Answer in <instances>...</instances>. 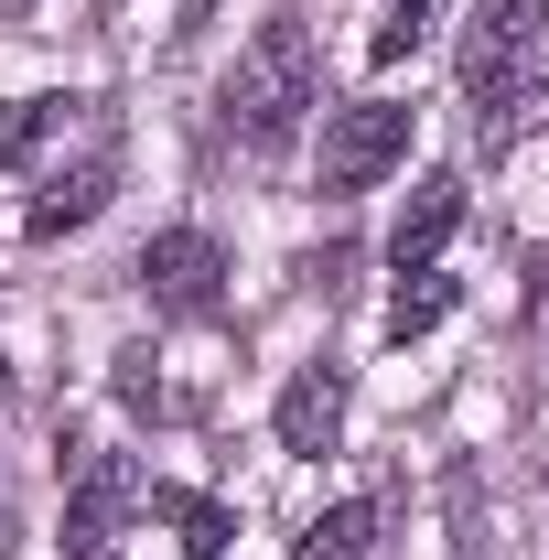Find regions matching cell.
I'll return each instance as SVG.
<instances>
[{
	"instance_id": "cell-1",
	"label": "cell",
	"mask_w": 549,
	"mask_h": 560,
	"mask_svg": "<svg viewBox=\"0 0 549 560\" xmlns=\"http://www.w3.org/2000/svg\"><path fill=\"white\" fill-rule=\"evenodd\" d=\"M313 108H324V55H313V33L280 11V22H259V33L237 44V66H226V130L248 140V151H280Z\"/></svg>"
},
{
	"instance_id": "cell-2",
	"label": "cell",
	"mask_w": 549,
	"mask_h": 560,
	"mask_svg": "<svg viewBox=\"0 0 549 560\" xmlns=\"http://www.w3.org/2000/svg\"><path fill=\"white\" fill-rule=\"evenodd\" d=\"M410 162V108L399 97H355L324 119V195H366Z\"/></svg>"
},
{
	"instance_id": "cell-3",
	"label": "cell",
	"mask_w": 549,
	"mask_h": 560,
	"mask_svg": "<svg viewBox=\"0 0 549 560\" xmlns=\"http://www.w3.org/2000/svg\"><path fill=\"white\" fill-rule=\"evenodd\" d=\"M140 291H151V313L206 324L215 302H226V248H215L206 226H162V237L140 248Z\"/></svg>"
},
{
	"instance_id": "cell-4",
	"label": "cell",
	"mask_w": 549,
	"mask_h": 560,
	"mask_svg": "<svg viewBox=\"0 0 549 560\" xmlns=\"http://www.w3.org/2000/svg\"><path fill=\"white\" fill-rule=\"evenodd\" d=\"M140 475L130 453H97V442H66V495H75V539H119L140 517Z\"/></svg>"
},
{
	"instance_id": "cell-5",
	"label": "cell",
	"mask_w": 549,
	"mask_h": 560,
	"mask_svg": "<svg viewBox=\"0 0 549 560\" xmlns=\"http://www.w3.org/2000/svg\"><path fill=\"white\" fill-rule=\"evenodd\" d=\"M539 11L549 0H475V22H464V86H475V97H495V75L528 55Z\"/></svg>"
},
{
	"instance_id": "cell-6",
	"label": "cell",
	"mask_w": 549,
	"mask_h": 560,
	"mask_svg": "<svg viewBox=\"0 0 549 560\" xmlns=\"http://www.w3.org/2000/svg\"><path fill=\"white\" fill-rule=\"evenodd\" d=\"M344 431V366H302L291 388H280V453H302V464H324Z\"/></svg>"
},
{
	"instance_id": "cell-7",
	"label": "cell",
	"mask_w": 549,
	"mask_h": 560,
	"mask_svg": "<svg viewBox=\"0 0 549 560\" xmlns=\"http://www.w3.org/2000/svg\"><path fill=\"white\" fill-rule=\"evenodd\" d=\"M119 195V162L108 151H86L75 173H55L44 184V206H33V237H75V226H97V206Z\"/></svg>"
},
{
	"instance_id": "cell-8",
	"label": "cell",
	"mask_w": 549,
	"mask_h": 560,
	"mask_svg": "<svg viewBox=\"0 0 549 560\" xmlns=\"http://www.w3.org/2000/svg\"><path fill=\"white\" fill-rule=\"evenodd\" d=\"M453 226H464V184H453V173H420V184H410V206H399V226H388V259L410 270V259H431Z\"/></svg>"
},
{
	"instance_id": "cell-9",
	"label": "cell",
	"mask_w": 549,
	"mask_h": 560,
	"mask_svg": "<svg viewBox=\"0 0 549 560\" xmlns=\"http://www.w3.org/2000/svg\"><path fill=\"white\" fill-rule=\"evenodd\" d=\"M140 506L184 539V560H226V539H237V517H226L215 495H195V486H140Z\"/></svg>"
},
{
	"instance_id": "cell-10",
	"label": "cell",
	"mask_w": 549,
	"mask_h": 560,
	"mask_svg": "<svg viewBox=\"0 0 549 560\" xmlns=\"http://www.w3.org/2000/svg\"><path fill=\"white\" fill-rule=\"evenodd\" d=\"M453 302H464V291H453V270H442V259H410V270H399V291H388V346L431 335Z\"/></svg>"
},
{
	"instance_id": "cell-11",
	"label": "cell",
	"mask_w": 549,
	"mask_h": 560,
	"mask_svg": "<svg viewBox=\"0 0 549 560\" xmlns=\"http://www.w3.org/2000/svg\"><path fill=\"white\" fill-rule=\"evenodd\" d=\"M366 539H377V517H366V506L344 495V506H324V517H313V528L291 539V560H366Z\"/></svg>"
},
{
	"instance_id": "cell-12",
	"label": "cell",
	"mask_w": 549,
	"mask_h": 560,
	"mask_svg": "<svg viewBox=\"0 0 549 560\" xmlns=\"http://www.w3.org/2000/svg\"><path fill=\"white\" fill-rule=\"evenodd\" d=\"M66 119H75V97H22V108L0 119V173H22V162H33L44 140L66 130Z\"/></svg>"
},
{
	"instance_id": "cell-13",
	"label": "cell",
	"mask_w": 549,
	"mask_h": 560,
	"mask_svg": "<svg viewBox=\"0 0 549 560\" xmlns=\"http://www.w3.org/2000/svg\"><path fill=\"white\" fill-rule=\"evenodd\" d=\"M420 33H431V0H388V22L366 33V55H377V66H410Z\"/></svg>"
},
{
	"instance_id": "cell-14",
	"label": "cell",
	"mask_w": 549,
	"mask_h": 560,
	"mask_svg": "<svg viewBox=\"0 0 549 560\" xmlns=\"http://www.w3.org/2000/svg\"><path fill=\"white\" fill-rule=\"evenodd\" d=\"M119 399H130V410H162V377H151V346H130V355H119Z\"/></svg>"
},
{
	"instance_id": "cell-15",
	"label": "cell",
	"mask_w": 549,
	"mask_h": 560,
	"mask_svg": "<svg viewBox=\"0 0 549 560\" xmlns=\"http://www.w3.org/2000/svg\"><path fill=\"white\" fill-rule=\"evenodd\" d=\"M75 560H119V550H108V539H75Z\"/></svg>"
},
{
	"instance_id": "cell-16",
	"label": "cell",
	"mask_w": 549,
	"mask_h": 560,
	"mask_svg": "<svg viewBox=\"0 0 549 560\" xmlns=\"http://www.w3.org/2000/svg\"><path fill=\"white\" fill-rule=\"evenodd\" d=\"M184 11H206V0H184Z\"/></svg>"
},
{
	"instance_id": "cell-17",
	"label": "cell",
	"mask_w": 549,
	"mask_h": 560,
	"mask_svg": "<svg viewBox=\"0 0 549 560\" xmlns=\"http://www.w3.org/2000/svg\"><path fill=\"white\" fill-rule=\"evenodd\" d=\"M0 11H22V0H0Z\"/></svg>"
}]
</instances>
